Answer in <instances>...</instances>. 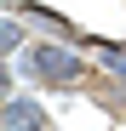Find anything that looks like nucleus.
<instances>
[{
	"instance_id": "1",
	"label": "nucleus",
	"mask_w": 126,
	"mask_h": 131,
	"mask_svg": "<svg viewBox=\"0 0 126 131\" xmlns=\"http://www.w3.org/2000/svg\"><path fill=\"white\" fill-rule=\"evenodd\" d=\"M6 69L29 74L40 91H80L86 85V74L97 69V63H86V46H75V40H52V34H34L23 51H17Z\"/></svg>"
},
{
	"instance_id": "2",
	"label": "nucleus",
	"mask_w": 126,
	"mask_h": 131,
	"mask_svg": "<svg viewBox=\"0 0 126 131\" xmlns=\"http://www.w3.org/2000/svg\"><path fill=\"white\" fill-rule=\"evenodd\" d=\"M0 125H6V131H52V108L40 103V97L6 91V108H0Z\"/></svg>"
},
{
	"instance_id": "3",
	"label": "nucleus",
	"mask_w": 126,
	"mask_h": 131,
	"mask_svg": "<svg viewBox=\"0 0 126 131\" xmlns=\"http://www.w3.org/2000/svg\"><path fill=\"white\" fill-rule=\"evenodd\" d=\"M12 12H23L34 34H52V40H75V46H86V40H92V34H80V29L69 23V17H63V12H52V6H17V0H12Z\"/></svg>"
},
{
	"instance_id": "4",
	"label": "nucleus",
	"mask_w": 126,
	"mask_h": 131,
	"mask_svg": "<svg viewBox=\"0 0 126 131\" xmlns=\"http://www.w3.org/2000/svg\"><path fill=\"white\" fill-rule=\"evenodd\" d=\"M86 51L97 57V69L109 74V80H126V40H97V34H92Z\"/></svg>"
},
{
	"instance_id": "5",
	"label": "nucleus",
	"mask_w": 126,
	"mask_h": 131,
	"mask_svg": "<svg viewBox=\"0 0 126 131\" xmlns=\"http://www.w3.org/2000/svg\"><path fill=\"white\" fill-rule=\"evenodd\" d=\"M23 46H29V17L23 12H6V23H0V51H6V63L23 51Z\"/></svg>"
},
{
	"instance_id": "6",
	"label": "nucleus",
	"mask_w": 126,
	"mask_h": 131,
	"mask_svg": "<svg viewBox=\"0 0 126 131\" xmlns=\"http://www.w3.org/2000/svg\"><path fill=\"white\" fill-rule=\"evenodd\" d=\"M97 103L126 120V80H109V74H103V80H97Z\"/></svg>"
}]
</instances>
